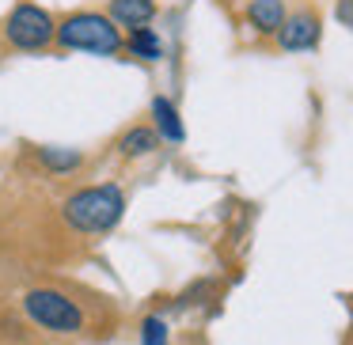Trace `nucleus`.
Masks as SVG:
<instances>
[{
	"label": "nucleus",
	"instance_id": "nucleus-11",
	"mask_svg": "<svg viewBox=\"0 0 353 345\" xmlns=\"http://www.w3.org/2000/svg\"><path fill=\"white\" fill-rule=\"evenodd\" d=\"M39 160H42V167L65 175V171H77L80 163H84V156H80L77 148H39Z\"/></svg>",
	"mask_w": 353,
	"mask_h": 345
},
{
	"label": "nucleus",
	"instance_id": "nucleus-10",
	"mask_svg": "<svg viewBox=\"0 0 353 345\" xmlns=\"http://www.w3.org/2000/svg\"><path fill=\"white\" fill-rule=\"evenodd\" d=\"M125 54H133L137 61H160L163 42H160V34H156L152 27H145V31H130L125 34Z\"/></svg>",
	"mask_w": 353,
	"mask_h": 345
},
{
	"label": "nucleus",
	"instance_id": "nucleus-2",
	"mask_svg": "<svg viewBox=\"0 0 353 345\" xmlns=\"http://www.w3.org/2000/svg\"><path fill=\"white\" fill-rule=\"evenodd\" d=\"M57 46L72 54H95V57H114L125 50L122 31L114 19L103 12H72L57 23Z\"/></svg>",
	"mask_w": 353,
	"mask_h": 345
},
{
	"label": "nucleus",
	"instance_id": "nucleus-12",
	"mask_svg": "<svg viewBox=\"0 0 353 345\" xmlns=\"http://www.w3.org/2000/svg\"><path fill=\"white\" fill-rule=\"evenodd\" d=\"M171 342V330L160 315H145L141 319V345H168Z\"/></svg>",
	"mask_w": 353,
	"mask_h": 345
},
{
	"label": "nucleus",
	"instance_id": "nucleus-4",
	"mask_svg": "<svg viewBox=\"0 0 353 345\" xmlns=\"http://www.w3.org/2000/svg\"><path fill=\"white\" fill-rule=\"evenodd\" d=\"M57 39V23L42 4H31V0H19L16 8L4 19V42L19 54H34V50H46L50 42Z\"/></svg>",
	"mask_w": 353,
	"mask_h": 345
},
{
	"label": "nucleus",
	"instance_id": "nucleus-7",
	"mask_svg": "<svg viewBox=\"0 0 353 345\" xmlns=\"http://www.w3.org/2000/svg\"><path fill=\"white\" fill-rule=\"evenodd\" d=\"M152 129L160 133V140H171V145H183L186 140V125L179 118V107L168 95H156L152 99Z\"/></svg>",
	"mask_w": 353,
	"mask_h": 345
},
{
	"label": "nucleus",
	"instance_id": "nucleus-8",
	"mask_svg": "<svg viewBox=\"0 0 353 345\" xmlns=\"http://www.w3.org/2000/svg\"><path fill=\"white\" fill-rule=\"evenodd\" d=\"M247 23L259 34H277L285 23V0H251L247 4Z\"/></svg>",
	"mask_w": 353,
	"mask_h": 345
},
{
	"label": "nucleus",
	"instance_id": "nucleus-3",
	"mask_svg": "<svg viewBox=\"0 0 353 345\" xmlns=\"http://www.w3.org/2000/svg\"><path fill=\"white\" fill-rule=\"evenodd\" d=\"M23 311L34 326L50 330V334H80L84 330V307L57 289H31L23 296Z\"/></svg>",
	"mask_w": 353,
	"mask_h": 345
},
{
	"label": "nucleus",
	"instance_id": "nucleus-5",
	"mask_svg": "<svg viewBox=\"0 0 353 345\" xmlns=\"http://www.w3.org/2000/svg\"><path fill=\"white\" fill-rule=\"evenodd\" d=\"M319 34H323L319 16H315V12H296V16H285L281 31H277V42H281V50H289V54H304V50L319 46Z\"/></svg>",
	"mask_w": 353,
	"mask_h": 345
},
{
	"label": "nucleus",
	"instance_id": "nucleus-9",
	"mask_svg": "<svg viewBox=\"0 0 353 345\" xmlns=\"http://www.w3.org/2000/svg\"><path fill=\"white\" fill-rule=\"evenodd\" d=\"M160 148V133L152 129V125H133V129H125L122 137H118V152L125 156V160H137V156H148Z\"/></svg>",
	"mask_w": 353,
	"mask_h": 345
},
{
	"label": "nucleus",
	"instance_id": "nucleus-13",
	"mask_svg": "<svg viewBox=\"0 0 353 345\" xmlns=\"http://www.w3.org/2000/svg\"><path fill=\"white\" fill-rule=\"evenodd\" d=\"M338 16H342V23L353 27V0H342V4H338Z\"/></svg>",
	"mask_w": 353,
	"mask_h": 345
},
{
	"label": "nucleus",
	"instance_id": "nucleus-1",
	"mask_svg": "<svg viewBox=\"0 0 353 345\" xmlns=\"http://www.w3.org/2000/svg\"><path fill=\"white\" fill-rule=\"evenodd\" d=\"M61 216L72 231L80 236H107L122 224L125 216V194L114 182H99V186H84L72 198H65Z\"/></svg>",
	"mask_w": 353,
	"mask_h": 345
},
{
	"label": "nucleus",
	"instance_id": "nucleus-6",
	"mask_svg": "<svg viewBox=\"0 0 353 345\" xmlns=\"http://www.w3.org/2000/svg\"><path fill=\"white\" fill-rule=\"evenodd\" d=\"M110 19H114V27L145 31L156 19V0H110Z\"/></svg>",
	"mask_w": 353,
	"mask_h": 345
}]
</instances>
